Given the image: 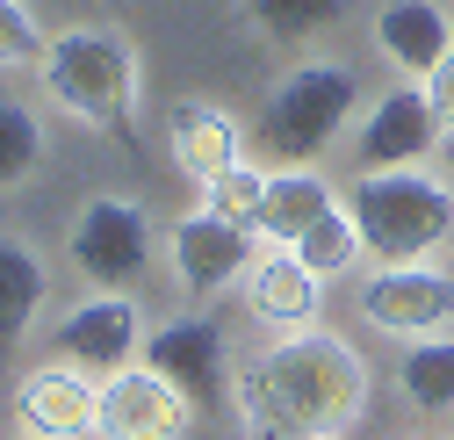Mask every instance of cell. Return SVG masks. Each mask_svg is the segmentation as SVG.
Here are the masks:
<instances>
[{
  "label": "cell",
  "instance_id": "obj_1",
  "mask_svg": "<svg viewBox=\"0 0 454 440\" xmlns=\"http://www.w3.org/2000/svg\"><path fill=\"white\" fill-rule=\"evenodd\" d=\"M368 361L354 340L339 333H289L267 340L239 382H231V412L246 426V440H339L347 426H361L368 412Z\"/></svg>",
  "mask_w": 454,
  "mask_h": 440
},
{
  "label": "cell",
  "instance_id": "obj_2",
  "mask_svg": "<svg viewBox=\"0 0 454 440\" xmlns=\"http://www.w3.org/2000/svg\"><path fill=\"white\" fill-rule=\"evenodd\" d=\"M36 80L51 94V108L116 145H137V116H145V59L116 22H73L43 36Z\"/></svg>",
  "mask_w": 454,
  "mask_h": 440
},
{
  "label": "cell",
  "instance_id": "obj_3",
  "mask_svg": "<svg viewBox=\"0 0 454 440\" xmlns=\"http://www.w3.org/2000/svg\"><path fill=\"white\" fill-rule=\"evenodd\" d=\"M361 116V73L339 59H310L296 73H281L274 94L260 101L253 152L267 167H310L317 152H332Z\"/></svg>",
  "mask_w": 454,
  "mask_h": 440
},
{
  "label": "cell",
  "instance_id": "obj_4",
  "mask_svg": "<svg viewBox=\"0 0 454 440\" xmlns=\"http://www.w3.org/2000/svg\"><path fill=\"white\" fill-rule=\"evenodd\" d=\"M347 209L361 224V246L382 267H426L440 246H454V195H447V181H433L419 167L361 174L347 188Z\"/></svg>",
  "mask_w": 454,
  "mask_h": 440
},
{
  "label": "cell",
  "instance_id": "obj_5",
  "mask_svg": "<svg viewBox=\"0 0 454 440\" xmlns=\"http://www.w3.org/2000/svg\"><path fill=\"white\" fill-rule=\"evenodd\" d=\"M66 260L87 274L94 289L130 296L152 274V224L130 195H87L66 224Z\"/></svg>",
  "mask_w": 454,
  "mask_h": 440
},
{
  "label": "cell",
  "instance_id": "obj_6",
  "mask_svg": "<svg viewBox=\"0 0 454 440\" xmlns=\"http://www.w3.org/2000/svg\"><path fill=\"white\" fill-rule=\"evenodd\" d=\"M145 310L130 303V296H116V289H87L80 303H66L59 310V325H51V361H73V368H87L94 382H108V375H123L137 354H145Z\"/></svg>",
  "mask_w": 454,
  "mask_h": 440
},
{
  "label": "cell",
  "instance_id": "obj_7",
  "mask_svg": "<svg viewBox=\"0 0 454 440\" xmlns=\"http://www.w3.org/2000/svg\"><path fill=\"white\" fill-rule=\"evenodd\" d=\"M15 440H101V382L73 361H36L8 390Z\"/></svg>",
  "mask_w": 454,
  "mask_h": 440
},
{
  "label": "cell",
  "instance_id": "obj_8",
  "mask_svg": "<svg viewBox=\"0 0 454 440\" xmlns=\"http://www.w3.org/2000/svg\"><path fill=\"white\" fill-rule=\"evenodd\" d=\"M145 361L174 382V390L202 412V405H231V382H239V361H231V340L223 325L188 310V318H159L145 333Z\"/></svg>",
  "mask_w": 454,
  "mask_h": 440
},
{
  "label": "cell",
  "instance_id": "obj_9",
  "mask_svg": "<svg viewBox=\"0 0 454 440\" xmlns=\"http://www.w3.org/2000/svg\"><path fill=\"white\" fill-rule=\"evenodd\" d=\"M260 246H267L260 232L231 224V216H216V209H188V216H174V232H166V260H174V282H181L188 303H209L223 289H239Z\"/></svg>",
  "mask_w": 454,
  "mask_h": 440
},
{
  "label": "cell",
  "instance_id": "obj_10",
  "mask_svg": "<svg viewBox=\"0 0 454 440\" xmlns=\"http://www.w3.org/2000/svg\"><path fill=\"white\" fill-rule=\"evenodd\" d=\"M354 310H361V325H375L382 340L447 333V318H454V274H440V267H375L368 282L354 289Z\"/></svg>",
  "mask_w": 454,
  "mask_h": 440
},
{
  "label": "cell",
  "instance_id": "obj_11",
  "mask_svg": "<svg viewBox=\"0 0 454 440\" xmlns=\"http://www.w3.org/2000/svg\"><path fill=\"white\" fill-rule=\"evenodd\" d=\"M195 405L166 382L152 361H130L101 382V440H188Z\"/></svg>",
  "mask_w": 454,
  "mask_h": 440
},
{
  "label": "cell",
  "instance_id": "obj_12",
  "mask_svg": "<svg viewBox=\"0 0 454 440\" xmlns=\"http://www.w3.org/2000/svg\"><path fill=\"white\" fill-rule=\"evenodd\" d=\"M433 145H440V116H433L426 87H389V94H375L361 116H354V159H361V174L419 167Z\"/></svg>",
  "mask_w": 454,
  "mask_h": 440
},
{
  "label": "cell",
  "instance_id": "obj_13",
  "mask_svg": "<svg viewBox=\"0 0 454 440\" xmlns=\"http://www.w3.org/2000/svg\"><path fill=\"white\" fill-rule=\"evenodd\" d=\"M239 296H246V310L267 325L274 340H289V333H310V318L325 303V282L289 246H260L253 267H246V282H239Z\"/></svg>",
  "mask_w": 454,
  "mask_h": 440
},
{
  "label": "cell",
  "instance_id": "obj_14",
  "mask_svg": "<svg viewBox=\"0 0 454 440\" xmlns=\"http://www.w3.org/2000/svg\"><path fill=\"white\" fill-rule=\"evenodd\" d=\"M375 51L411 87H426L433 66L454 51V15L440 8V0H382L375 8Z\"/></svg>",
  "mask_w": 454,
  "mask_h": 440
},
{
  "label": "cell",
  "instance_id": "obj_15",
  "mask_svg": "<svg viewBox=\"0 0 454 440\" xmlns=\"http://www.w3.org/2000/svg\"><path fill=\"white\" fill-rule=\"evenodd\" d=\"M166 152H174V167L195 188H209L216 174H231L246 159V130L223 116L216 101H174L166 108Z\"/></svg>",
  "mask_w": 454,
  "mask_h": 440
},
{
  "label": "cell",
  "instance_id": "obj_16",
  "mask_svg": "<svg viewBox=\"0 0 454 440\" xmlns=\"http://www.w3.org/2000/svg\"><path fill=\"white\" fill-rule=\"evenodd\" d=\"M51 303V267L29 239L0 232V368L22 354V340L36 333V318Z\"/></svg>",
  "mask_w": 454,
  "mask_h": 440
},
{
  "label": "cell",
  "instance_id": "obj_17",
  "mask_svg": "<svg viewBox=\"0 0 454 440\" xmlns=\"http://www.w3.org/2000/svg\"><path fill=\"white\" fill-rule=\"evenodd\" d=\"M325 209H339V195L325 188L317 167H267V202H260V239L267 246H296Z\"/></svg>",
  "mask_w": 454,
  "mask_h": 440
},
{
  "label": "cell",
  "instance_id": "obj_18",
  "mask_svg": "<svg viewBox=\"0 0 454 440\" xmlns=\"http://www.w3.org/2000/svg\"><path fill=\"white\" fill-rule=\"evenodd\" d=\"M396 390L419 419H447L454 412V333H426V340H404L396 354Z\"/></svg>",
  "mask_w": 454,
  "mask_h": 440
},
{
  "label": "cell",
  "instance_id": "obj_19",
  "mask_svg": "<svg viewBox=\"0 0 454 440\" xmlns=\"http://www.w3.org/2000/svg\"><path fill=\"white\" fill-rule=\"evenodd\" d=\"M239 15L267 43H310V36H325V29L347 22L354 0H239Z\"/></svg>",
  "mask_w": 454,
  "mask_h": 440
},
{
  "label": "cell",
  "instance_id": "obj_20",
  "mask_svg": "<svg viewBox=\"0 0 454 440\" xmlns=\"http://www.w3.org/2000/svg\"><path fill=\"white\" fill-rule=\"evenodd\" d=\"M289 253H296V260L317 274V282H339V274H347V267L368 253V246H361V224H354V209H347V195H339V209H325L317 224H310V232L289 246Z\"/></svg>",
  "mask_w": 454,
  "mask_h": 440
},
{
  "label": "cell",
  "instance_id": "obj_21",
  "mask_svg": "<svg viewBox=\"0 0 454 440\" xmlns=\"http://www.w3.org/2000/svg\"><path fill=\"white\" fill-rule=\"evenodd\" d=\"M43 152H51L43 116H36V108H22V101H0V195L22 188V181H36Z\"/></svg>",
  "mask_w": 454,
  "mask_h": 440
},
{
  "label": "cell",
  "instance_id": "obj_22",
  "mask_svg": "<svg viewBox=\"0 0 454 440\" xmlns=\"http://www.w3.org/2000/svg\"><path fill=\"white\" fill-rule=\"evenodd\" d=\"M260 202H267V167H253V159H239L231 174H216L202 188V209L231 216V224H246V232H260Z\"/></svg>",
  "mask_w": 454,
  "mask_h": 440
},
{
  "label": "cell",
  "instance_id": "obj_23",
  "mask_svg": "<svg viewBox=\"0 0 454 440\" xmlns=\"http://www.w3.org/2000/svg\"><path fill=\"white\" fill-rule=\"evenodd\" d=\"M36 59H43V29H36V15L22 8V0H0V73L36 66Z\"/></svg>",
  "mask_w": 454,
  "mask_h": 440
},
{
  "label": "cell",
  "instance_id": "obj_24",
  "mask_svg": "<svg viewBox=\"0 0 454 440\" xmlns=\"http://www.w3.org/2000/svg\"><path fill=\"white\" fill-rule=\"evenodd\" d=\"M426 101H433V116H440V130L454 123V51L433 66V80H426Z\"/></svg>",
  "mask_w": 454,
  "mask_h": 440
},
{
  "label": "cell",
  "instance_id": "obj_25",
  "mask_svg": "<svg viewBox=\"0 0 454 440\" xmlns=\"http://www.w3.org/2000/svg\"><path fill=\"white\" fill-rule=\"evenodd\" d=\"M440 167H447V181H454V123L440 130Z\"/></svg>",
  "mask_w": 454,
  "mask_h": 440
}]
</instances>
